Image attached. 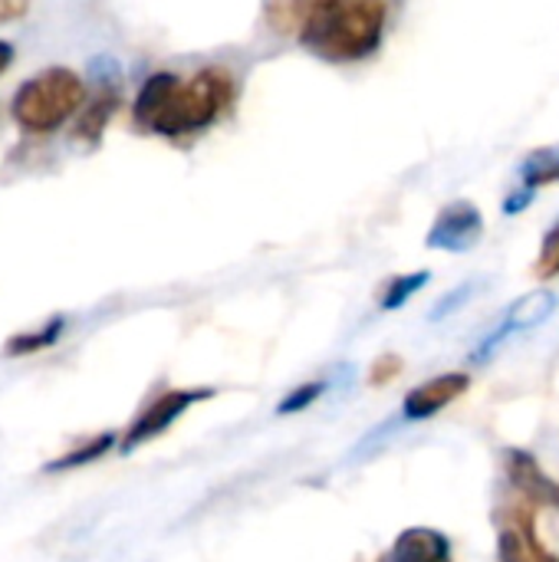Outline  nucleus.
I'll return each instance as SVG.
<instances>
[{
	"mask_svg": "<svg viewBox=\"0 0 559 562\" xmlns=\"http://www.w3.org/2000/svg\"><path fill=\"white\" fill-rule=\"evenodd\" d=\"M10 59H13V46L0 40V76H3V69L10 66Z\"/></svg>",
	"mask_w": 559,
	"mask_h": 562,
	"instance_id": "20",
	"label": "nucleus"
},
{
	"mask_svg": "<svg viewBox=\"0 0 559 562\" xmlns=\"http://www.w3.org/2000/svg\"><path fill=\"white\" fill-rule=\"evenodd\" d=\"M471 379L465 372H445V375H435L422 385H415L405 402H402V415L409 422H425V418H435L438 412H445L448 405H455L465 392H468Z\"/></svg>",
	"mask_w": 559,
	"mask_h": 562,
	"instance_id": "6",
	"label": "nucleus"
},
{
	"mask_svg": "<svg viewBox=\"0 0 559 562\" xmlns=\"http://www.w3.org/2000/svg\"><path fill=\"white\" fill-rule=\"evenodd\" d=\"M231 99H234V79L227 69L221 66L198 69L191 79H181V86L175 89L168 109L161 112L152 132L168 138L201 132L211 122H217V115L231 105Z\"/></svg>",
	"mask_w": 559,
	"mask_h": 562,
	"instance_id": "3",
	"label": "nucleus"
},
{
	"mask_svg": "<svg viewBox=\"0 0 559 562\" xmlns=\"http://www.w3.org/2000/svg\"><path fill=\"white\" fill-rule=\"evenodd\" d=\"M326 395V382L323 379H313V382H303L300 389H293L280 405H277V412L280 415H290V412H303V408H310V405H316L320 398Z\"/></svg>",
	"mask_w": 559,
	"mask_h": 562,
	"instance_id": "16",
	"label": "nucleus"
},
{
	"mask_svg": "<svg viewBox=\"0 0 559 562\" xmlns=\"http://www.w3.org/2000/svg\"><path fill=\"white\" fill-rule=\"evenodd\" d=\"M23 10H26V0H0V23L20 16Z\"/></svg>",
	"mask_w": 559,
	"mask_h": 562,
	"instance_id": "19",
	"label": "nucleus"
},
{
	"mask_svg": "<svg viewBox=\"0 0 559 562\" xmlns=\"http://www.w3.org/2000/svg\"><path fill=\"white\" fill-rule=\"evenodd\" d=\"M178 86H181L178 72H168V69L152 72V76L142 82L138 95H135L132 119H135L145 132H152V128H155V122L161 119V112L168 109V102H171V95H175V89H178Z\"/></svg>",
	"mask_w": 559,
	"mask_h": 562,
	"instance_id": "8",
	"label": "nucleus"
},
{
	"mask_svg": "<svg viewBox=\"0 0 559 562\" xmlns=\"http://www.w3.org/2000/svg\"><path fill=\"white\" fill-rule=\"evenodd\" d=\"M270 20L280 33H297L306 53L343 66L382 46L389 0H273Z\"/></svg>",
	"mask_w": 559,
	"mask_h": 562,
	"instance_id": "1",
	"label": "nucleus"
},
{
	"mask_svg": "<svg viewBox=\"0 0 559 562\" xmlns=\"http://www.w3.org/2000/svg\"><path fill=\"white\" fill-rule=\"evenodd\" d=\"M385 562H451V543L438 530L415 527V530H405L395 540V547L385 557Z\"/></svg>",
	"mask_w": 559,
	"mask_h": 562,
	"instance_id": "9",
	"label": "nucleus"
},
{
	"mask_svg": "<svg viewBox=\"0 0 559 562\" xmlns=\"http://www.w3.org/2000/svg\"><path fill=\"white\" fill-rule=\"evenodd\" d=\"M119 99H122L119 86H109V82H105V86L96 92V99L82 105V115H79L76 135H79V138H86V142H96V138L102 135L105 122L112 119V112L119 109Z\"/></svg>",
	"mask_w": 559,
	"mask_h": 562,
	"instance_id": "10",
	"label": "nucleus"
},
{
	"mask_svg": "<svg viewBox=\"0 0 559 562\" xmlns=\"http://www.w3.org/2000/svg\"><path fill=\"white\" fill-rule=\"evenodd\" d=\"M82 105H86L82 79L66 66H53V69L30 76L16 89L13 119L20 128L46 135V132H56L63 122H69V115H76Z\"/></svg>",
	"mask_w": 559,
	"mask_h": 562,
	"instance_id": "2",
	"label": "nucleus"
},
{
	"mask_svg": "<svg viewBox=\"0 0 559 562\" xmlns=\"http://www.w3.org/2000/svg\"><path fill=\"white\" fill-rule=\"evenodd\" d=\"M484 234V214L471 204V201H451L448 207H441V214L435 217L425 244L432 250H448V254H468L471 247H478Z\"/></svg>",
	"mask_w": 559,
	"mask_h": 562,
	"instance_id": "5",
	"label": "nucleus"
},
{
	"mask_svg": "<svg viewBox=\"0 0 559 562\" xmlns=\"http://www.w3.org/2000/svg\"><path fill=\"white\" fill-rule=\"evenodd\" d=\"M63 329H66V319L56 316V319H49V323L40 326V329H30V333H20V336L7 339L3 352H7V356H33V352H43V349H49V346L63 336Z\"/></svg>",
	"mask_w": 559,
	"mask_h": 562,
	"instance_id": "11",
	"label": "nucleus"
},
{
	"mask_svg": "<svg viewBox=\"0 0 559 562\" xmlns=\"http://www.w3.org/2000/svg\"><path fill=\"white\" fill-rule=\"evenodd\" d=\"M115 445V435H99V438H89L82 448H76V451H66L63 458H56V461H49L46 464V474H59V471H72V468H82V464H92V461H99L109 448Z\"/></svg>",
	"mask_w": 559,
	"mask_h": 562,
	"instance_id": "13",
	"label": "nucleus"
},
{
	"mask_svg": "<svg viewBox=\"0 0 559 562\" xmlns=\"http://www.w3.org/2000/svg\"><path fill=\"white\" fill-rule=\"evenodd\" d=\"M428 280H432L428 270H418V273H405V277L389 280L385 290H382V310H399V306H405Z\"/></svg>",
	"mask_w": 559,
	"mask_h": 562,
	"instance_id": "14",
	"label": "nucleus"
},
{
	"mask_svg": "<svg viewBox=\"0 0 559 562\" xmlns=\"http://www.w3.org/2000/svg\"><path fill=\"white\" fill-rule=\"evenodd\" d=\"M557 293H550V290H534V293L521 296V300L507 310V319L501 323L497 336H494L488 346H494V342H501V339H507V336H514V333H524V329H534V326L547 323V319L557 313Z\"/></svg>",
	"mask_w": 559,
	"mask_h": 562,
	"instance_id": "7",
	"label": "nucleus"
},
{
	"mask_svg": "<svg viewBox=\"0 0 559 562\" xmlns=\"http://www.w3.org/2000/svg\"><path fill=\"white\" fill-rule=\"evenodd\" d=\"M521 184L527 191H537V188H547V184H559V148L534 151L524 161V168H521Z\"/></svg>",
	"mask_w": 559,
	"mask_h": 562,
	"instance_id": "12",
	"label": "nucleus"
},
{
	"mask_svg": "<svg viewBox=\"0 0 559 562\" xmlns=\"http://www.w3.org/2000/svg\"><path fill=\"white\" fill-rule=\"evenodd\" d=\"M399 372H402V359H399V356H382V359L372 366L369 382H372V385H389L392 379H399Z\"/></svg>",
	"mask_w": 559,
	"mask_h": 562,
	"instance_id": "18",
	"label": "nucleus"
},
{
	"mask_svg": "<svg viewBox=\"0 0 559 562\" xmlns=\"http://www.w3.org/2000/svg\"><path fill=\"white\" fill-rule=\"evenodd\" d=\"M211 395H214L211 389H175V392L158 395V398H155L152 405H145V412L125 428V435H122V441H119L122 454L142 448L145 441H152V438H158V435H165L191 405H198V402H204V398H211Z\"/></svg>",
	"mask_w": 559,
	"mask_h": 562,
	"instance_id": "4",
	"label": "nucleus"
},
{
	"mask_svg": "<svg viewBox=\"0 0 559 562\" xmlns=\"http://www.w3.org/2000/svg\"><path fill=\"white\" fill-rule=\"evenodd\" d=\"M497 560L501 562H540L537 550L524 537V530H501L497 537Z\"/></svg>",
	"mask_w": 559,
	"mask_h": 562,
	"instance_id": "15",
	"label": "nucleus"
},
{
	"mask_svg": "<svg viewBox=\"0 0 559 562\" xmlns=\"http://www.w3.org/2000/svg\"><path fill=\"white\" fill-rule=\"evenodd\" d=\"M537 277H544V280L559 277V221L544 237V250H540V260H537Z\"/></svg>",
	"mask_w": 559,
	"mask_h": 562,
	"instance_id": "17",
	"label": "nucleus"
}]
</instances>
